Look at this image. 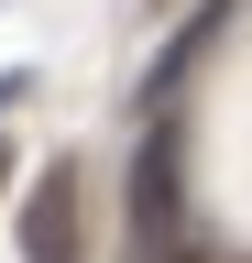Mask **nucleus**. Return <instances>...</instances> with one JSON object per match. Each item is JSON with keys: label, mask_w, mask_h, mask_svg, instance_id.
Listing matches in <instances>:
<instances>
[{"label": "nucleus", "mask_w": 252, "mask_h": 263, "mask_svg": "<svg viewBox=\"0 0 252 263\" xmlns=\"http://www.w3.org/2000/svg\"><path fill=\"white\" fill-rule=\"evenodd\" d=\"M22 263H77V164H44L22 197Z\"/></svg>", "instance_id": "obj_1"}, {"label": "nucleus", "mask_w": 252, "mask_h": 263, "mask_svg": "<svg viewBox=\"0 0 252 263\" xmlns=\"http://www.w3.org/2000/svg\"><path fill=\"white\" fill-rule=\"evenodd\" d=\"M132 230H143V241H165V230H176V143H165V132H153L143 164H132Z\"/></svg>", "instance_id": "obj_2"}, {"label": "nucleus", "mask_w": 252, "mask_h": 263, "mask_svg": "<svg viewBox=\"0 0 252 263\" xmlns=\"http://www.w3.org/2000/svg\"><path fill=\"white\" fill-rule=\"evenodd\" d=\"M0 186H11V154H0Z\"/></svg>", "instance_id": "obj_3"}]
</instances>
